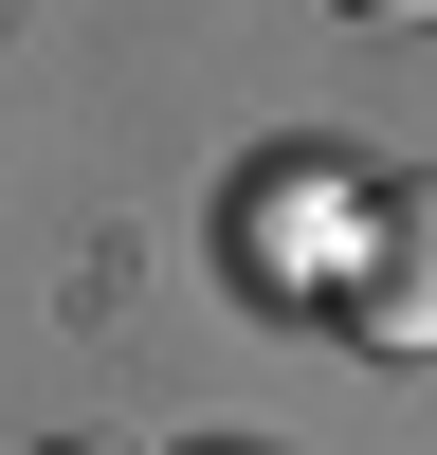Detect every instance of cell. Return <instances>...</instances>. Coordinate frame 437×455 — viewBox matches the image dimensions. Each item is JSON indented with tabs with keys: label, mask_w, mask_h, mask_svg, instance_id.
<instances>
[{
	"label": "cell",
	"mask_w": 437,
	"mask_h": 455,
	"mask_svg": "<svg viewBox=\"0 0 437 455\" xmlns=\"http://www.w3.org/2000/svg\"><path fill=\"white\" fill-rule=\"evenodd\" d=\"M310 310L346 328V347H383V364H437V164L364 182V219H346V255H328Z\"/></svg>",
	"instance_id": "6da1fadb"
},
{
	"label": "cell",
	"mask_w": 437,
	"mask_h": 455,
	"mask_svg": "<svg viewBox=\"0 0 437 455\" xmlns=\"http://www.w3.org/2000/svg\"><path fill=\"white\" fill-rule=\"evenodd\" d=\"M328 19H437V0H328Z\"/></svg>",
	"instance_id": "7a4b0ae2"
},
{
	"label": "cell",
	"mask_w": 437,
	"mask_h": 455,
	"mask_svg": "<svg viewBox=\"0 0 437 455\" xmlns=\"http://www.w3.org/2000/svg\"><path fill=\"white\" fill-rule=\"evenodd\" d=\"M36 455H128V437H36Z\"/></svg>",
	"instance_id": "3957f363"
}]
</instances>
